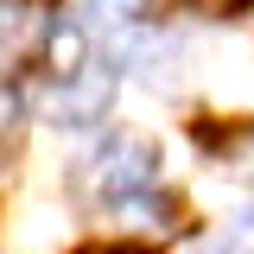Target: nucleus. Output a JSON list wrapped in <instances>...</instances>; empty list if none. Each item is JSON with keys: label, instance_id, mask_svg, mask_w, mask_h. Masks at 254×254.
Masks as SVG:
<instances>
[{"label": "nucleus", "instance_id": "nucleus-2", "mask_svg": "<svg viewBox=\"0 0 254 254\" xmlns=\"http://www.w3.org/2000/svg\"><path fill=\"white\" fill-rule=\"evenodd\" d=\"M108 95H115V76H102V70H64V83L51 89L45 102V121L51 127H89L102 108H108Z\"/></svg>", "mask_w": 254, "mask_h": 254}, {"label": "nucleus", "instance_id": "nucleus-5", "mask_svg": "<svg viewBox=\"0 0 254 254\" xmlns=\"http://www.w3.org/2000/svg\"><path fill=\"white\" fill-rule=\"evenodd\" d=\"M51 58H58L64 70H70V64L83 58V38H76V32H58V38H51Z\"/></svg>", "mask_w": 254, "mask_h": 254}, {"label": "nucleus", "instance_id": "nucleus-7", "mask_svg": "<svg viewBox=\"0 0 254 254\" xmlns=\"http://www.w3.org/2000/svg\"><path fill=\"white\" fill-rule=\"evenodd\" d=\"M229 6H248V0H229Z\"/></svg>", "mask_w": 254, "mask_h": 254}, {"label": "nucleus", "instance_id": "nucleus-1", "mask_svg": "<svg viewBox=\"0 0 254 254\" xmlns=\"http://www.w3.org/2000/svg\"><path fill=\"white\" fill-rule=\"evenodd\" d=\"M153 165H159V153H153V140H108L102 146V159L89 165V178H95V190L102 197H133V190H146V178H153Z\"/></svg>", "mask_w": 254, "mask_h": 254}, {"label": "nucleus", "instance_id": "nucleus-6", "mask_svg": "<svg viewBox=\"0 0 254 254\" xmlns=\"http://www.w3.org/2000/svg\"><path fill=\"white\" fill-rule=\"evenodd\" d=\"M235 159H242V172H248V178H254V133H248V140H242V146H235Z\"/></svg>", "mask_w": 254, "mask_h": 254}, {"label": "nucleus", "instance_id": "nucleus-3", "mask_svg": "<svg viewBox=\"0 0 254 254\" xmlns=\"http://www.w3.org/2000/svg\"><path fill=\"white\" fill-rule=\"evenodd\" d=\"M95 19H115V26H127V19H140L146 13V0H89Z\"/></svg>", "mask_w": 254, "mask_h": 254}, {"label": "nucleus", "instance_id": "nucleus-4", "mask_svg": "<svg viewBox=\"0 0 254 254\" xmlns=\"http://www.w3.org/2000/svg\"><path fill=\"white\" fill-rule=\"evenodd\" d=\"M229 248H235V254H254V203L235 210V222H229Z\"/></svg>", "mask_w": 254, "mask_h": 254}]
</instances>
